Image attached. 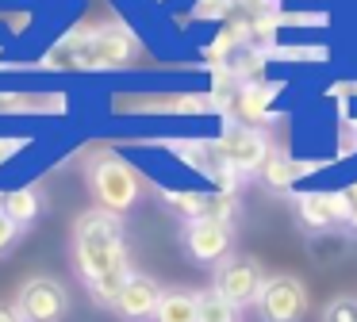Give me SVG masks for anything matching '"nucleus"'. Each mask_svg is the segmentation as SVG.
Instances as JSON below:
<instances>
[{
	"mask_svg": "<svg viewBox=\"0 0 357 322\" xmlns=\"http://www.w3.org/2000/svg\"><path fill=\"white\" fill-rule=\"evenodd\" d=\"M296 176H300V165H296L284 150H269V153H265V161H261V184L269 192H288L296 184Z\"/></svg>",
	"mask_w": 357,
	"mask_h": 322,
	"instance_id": "9b49d317",
	"label": "nucleus"
},
{
	"mask_svg": "<svg viewBox=\"0 0 357 322\" xmlns=\"http://www.w3.org/2000/svg\"><path fill=\"white\" fill-rule=\"evenodd\" d=\"M158 303H162V288H158L154 276H142V273H131V280L123 284L116 307L112 311L123 314L127 322H142V319H154Z\"/></svg>",
	"mask_w": 357,
	"mask_h": 322,
	"instance_id": "9d476101",
	"label": "nucleus"
},
{
	"mask_svg": "<svg viewBox=\"0 0 357 322\" xmlns=\"http://www.w3.org/2000/svg\"><path fill=\"white\" fill-rule=\"evenodd\" d=\"M215 153H219L223 165L238 169V173H254V169H261L265 153H269V142H265V135L257 127L231 123V127L223 130V138L215 142Z\"/></svg>",
	"mask_w": 357,
	"mask_h": 322,
	"instance_id": "0eeeda50",
	"label": "nucleus"
},
{
	"mask_svg": "<svg viewBox=\"0 0 357 322\" xmlns=\"http://www.w3.org/2000/svg\"><path fill=\"white\" fill-rule=\"evenodd\" d=\"M342 196H346V211H349V227L357 230V184H349L346 192H342Z\"/></svg>",
	"mask_w": 357,
	"mask_h": 322,
	"instance_id": "412c9836",
	"label": "nucleus"
},
{
	"mask_svg": "<svg viewBox=\"0 0 357 322\" xmlns=\"http://www.w3.org/2000/svg\"><path fill=\"white\" fill-rule=\"evenodd\" d=\"M234 4H238L246 15H254V20H261V15L273 12V0H234Z\"/></svg>",
	"mask_w": 357,
	"mask_h": 322,
	"instance_id": "6ab92c4d",
	"label": "nucleus"
},
{
	"mask_svg": "<svg viewBox=\"0 0 357 322\" xmlns=\"http://www.w3.org/2000/svg\"><path fill=\"white\" fill-rule=\"evenodd\" d=\"M154 322H200L196 291H162V303L154 311Z\"/></svg>",
	"mask_w": 357,
	"mask_h": 322,
	"instance_id": "ddd939ff",
	"label": "nucleus"
},
{
	"mask_svg": "<svg viewBox=\"0 0 357 322\" xmlns=\"http://www.w3.org/2000/svg\"><path fill=\"white\" fill-rule=\"evenodd\" d=\"M261 288H265V276H261V265H257L254 257H227V261H219L215 291L227 299V303L238 307V311L250 307V303H257Z\"/></svg>",
	"mask_w": 357,
	"mask_h": 322,
	"instance_id": "423d86ee",
	"label": "nucleus"
},
{
	"mask_svg": "<svg viewBox=\"0 0 357 322\" xmlns=\"http://www.w3.org/2000/svg\"><path fill=\"white\" fill-rule=\"evenodd\" d=\"M196 311H200V322H238V307L227 303L215 288L196 296Z\"/></svg>",
	"mask_w": 357,
	"mask_h": 322,
	"instance_id": "dca6fc26",
	"label": "nucleus"
},
{
	"mask_svg": "<svg viewBox=\"0 0 357 322\" xmlns=\"http://www.w3.org/2000/svg\"><path fill=\"white\" fill-rule=\"evenodd\" d=\"M4 215H8L16 227H27V222L39 219V192L35 188H16L4 196Z\"/></svg>",
	"mask_w": 357,
	"mask_h": 322,
	"instance_id": "2eb2a0df",
	"label": "nucleus"
},
{
	"mask_svg": "<svg viewBox=\"0 0 357 322\" xmlns=\"http://www.w3.org/2000/svg\"><path fill=\"white\" fill-rule=\"evenodd\" d=\"M139 54V43L127 27L108 23V27L81 35V66L85 69H119Z\"/></svg>",
	"mask_w": 357,
	"mask_h": 322,
	"instance_id": "7ed1b4c3",
	"label": "nucleus"
},
{
	"mask_svg": "<svg viewBox=\"0 0 357 322\" xmlns=\"http://www.w3.org/2000/svg\"><path fill=\"white\" fill-rule=\"evenodd\" d=\"M311 307V296L303 280L296 276H265V288L257 296V311L261 322H303Z\"/></svg>",
	"mask_w": 357,
	"mask_h": 322,
	"instance_id": "20e7f679",
	"label": "nucleus"
},
{
	"mask_svg": "<svg viewBox=\"0 0 357 322\" xmlns=\"http://www.w3.org/2000/svg\"><path fill=\"white\" fill-rule=\"evenodd\" d=\"M185 250L192 261L200 265H219L231 257V222H215V219H200V222H185Z\"/></svg>",
	"mask_w": 357,
	"mask_h": 322,
	"instance_id": "1a4fd4ad",
	"label": "nucleus"
},
{
	"mask_svg": "<svg viewBox=\"0 0 357 322\" xmlns=\"http://www.w3.org/2000/svg\"><path fill=\"white\" fill-rule=\"evenodd\" d=\"M0 322H20L16 307H8V303H0Z\"/></svg>",
	"mask_w": 357,
	"mask_h": 322,
	"instance_id": "4be33fe9",
	"label": "nucleus"
},
{
	"mask_svg": "<svg viewBox=\"0 0 357 322\" xmlns=\"http://www.w3.org/2000/svg\"><path fill=\"white\" fill-rule=\"evenodd\" d=\"M89 188H93L100 211H112V215L131 211L142 196V181H139V173H135V165L123 158H116V153H100V158L89 165Z\"/></svg>",
	"mask_w": 357,
	"mask_h": 322,
	"instance_id": "f03ea898",
	"label": "nucleus"
},
{
	"mask_svg": "<svg viewBox=\"0 0 357 322\" xmlns=\"http://www.w3.org/2000/svg\"><path fill=\"white\" fill-rule=\"evenodd\" d=\"M12 307H16L20 322H62L70 299H66V288L58 280H50V276H31V280L20 284Z\"/></svg>",
	"mask_w": 357,
	"mask_h": 322,
	"instance_id": "39448f33",
	"label": "nucleus"
},
{
	"mask_svg": "<svg viewBox=\"0 0 357 322\" xmlns=\"http://www.w3.org/2000/svg\"><path fill=\"white\" fill-rule=\"evenodd\" d=\"M273 96H277V84H261V81H250L238 89V115L250 123H261V115L269 112Z\"/></svg>",
	"mask_w": 357,
	"mask_h": 322,
	"instance_id": "f8f14e48",
	"label": "nucleus"
},
{
	"mask_svg": "<svg viewBox=\"0 0 357 322\" xmlns=\"http://www.w3.org/2000/svg\"><path fill=\"white\" fill-rule=\"evenodd\" d=\"M307 250L319 265H334L349 253V234H338V230H323V234H311L307 238Z\"/></svg>",
	"mask_w": 357,
	"mask_h": 322,
	"instance_id": "4468645a",
	"label": "nucleus"
},
{
	"mask_svg": "<svg viewBox=\"0 0 357 322\" xmlns=\"http://www.w3.org/2000/svg\"><path fill=\"white\" fill-rule=\"evenodd\" d=\"M296 219L311 234L342 227V222H349L346 196L342 192H303V196H296Z\"/></svg>",
	"mask_w": 357,
	"mask_h": 322,
	"instance_id": "6e6552de",
	"label": "nucleus"
},
{
	"mask_svg": "<svg viewBox=\"0 0 357 322\" xmlns=\"http://www.w3.org/2000/svg\"><path fill=\"white\" fill-rule=\"evenodd\" d=\"M24 146H27V138H0V165H4L8 158H16Z\"/></svg>",
	"mask_w": 357,
	"mask_h": 322,
	"instance_id": "aec40b11",
	"label": "nucleus"
},
{
	"mask_svg": "<svg viewBox=\"0 0 357 322\" xmlns=\"http://www.w3.org/2000/svg\"><path fill=\"white\" fill-rule=\"evenodd\" d=\"M323 322H357V299L354 296H338L326 303Z\"/></svg>",
	"mask_w": 357,
	"mask_h": 322,
	"instance_id": "f3484780",
	"label": "nucleus"
},
{
	"mask_svg": "<svg viewBox=\"0 0 357 322\" xmlns=\"http://www.w3.org/2000/svg\"><path fill=\"white\" fill-rule=\"evenodd\" d=\"M73 265L85 288L100 307H116L123 284L131 280V261H127L123 222L112 211H85L73 222Z\"/></svg>",
	"mask_w": 357,
	"mask_h": 322,
	"instance_id": "f257e3e1",
	"label": "nucleus"
},
{
	"mask_svg": "<svg viewBox=\"0 0 357 322\" xmlns=\"http://www.w3.org/2000/svg\"><path fill=\"white\" fill-rule=\"evenodd\" d=\"M16 238H20V227H16V222H12L4 211H0V253L12 250V245H16Z\"/></svg>",
	"mask_w": 357,
	"mask_h": 322,
	"instance_id": "a211bd4d",
	"label": "nucleus"
}]
</instances>
